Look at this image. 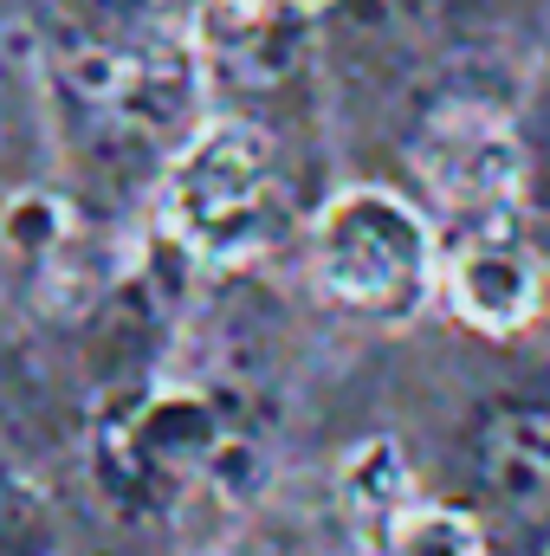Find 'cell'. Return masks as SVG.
<instances>
[{"mask_svg": "<svg viewBox=\"0 0 550 556\" xmlns=\"http://www.w3.org/2000/svg\"><path fill=\"white\" fill-rule=\"evenodd\" d=\"M337 492H343V511H350V525L383 551V538L402 525V511L421 505L414 498V472H409V453L389 440V433H376V440H363L350 459H343V472H337Z\"/></svg>", "mask_w": 550, "mask_h": 556, "instance_id": "52a82bcc", "label": "cell"}, {"mask_svg": "<svg viewBox=\"0 0 550 556\" xmlns=\"http://www.w3.org/2000/svg\"><path fill=\"white\" fill-rule=\"evenodd\" d=\"M221 20H240V26H253V20H266L273 7H285V0H208Z\"/></svg>", "mask_w": 550, "mask_h": 556, "instance_id": "8fae6325", "label": "cell"}, {"mask_svg": "<svg viewBox=\"0 0 550 556\" xmlns=\"http://www.w3.org/2000/svg\"><path fill=\"white\" fill-rule=\"evenodd\" d=\"M518 220L538 247H550V85L518 124Z\"/></svg>", "mask_w": 550, "mask_h": 556, "instance_id": "9c48e42d", "label": "cell"}, {"mask_svg": "<svg viewBox=\"0 0 550 556\" xmlns=\"http://www.w3.org/2000/svg\"><path fill=\"white\" fill-rule=\"evenodd\" d=\"M479 479L486 492L518 511V518H550V408H499L479 433Z\"/></svg>", "mask_w": 550, "mask_h": 556, "instance_id": "8992f818", "label": "cell"}, {"mask_svg": "<svg viewBox=\"0 0 550 556\" xmlns=\"http://www.w3.org/2000/svg\"><path fill=\"white\" fill-rule=\"evenodd\" d=\"M311 278L330 304L402 324L434 298L440 278L434 227L396 188H343L311 220Z\"/></svg>", "mask_w": 550, "mask_h": 556, "instance_id": "6da1fadb", "label": "cell"}, {"mask_svg": "<svg viewBox=\"0 0 550 556\" xmlns=\"http://www.w3.org/2000/svg\"><path fill=\"white\" fill-rule=\"evenodd\" d=\"M278 162L266 130L214 117L175 149L162 175V220L195 266H247L273 240Z\"/></svg>", "mask_w": 550, "mask_h": 556, "instance_id": "7a4b0ae2", "label": "cell"}, {"mask_svg": "<svg viewBox=\"0 0 550 556\" xmlns=\"http://www.w3.org/2000/svg\"><path fill=\"white\" fill-rule=\"evenodd\" d=\"M291 13H317V7H330V0H285Z\"/></svg>", "mask_w": 550, "mask_h": 556, "instance_id": "7c38bea8", "label": "cell"}, {"mask_svg": "<svg viewBox=\"0 0 550 556\" xmlns=\"http://www.w3.org/2000/svg\"><path fill=\"white\" fill-rule=\"evenodd\" d=\"M227 453V427L208 395L195 389H155L104 433V466L137 498H175L182 485L208 479Z\"/></svg>", "mask_w": 550, "mask_h": 556, "instance_id": "3957f363", "label": "cell"}, {"mask_svg": "<svg viewBox=\"0 0 550 556\" xmlns=\"http://www.w3.org/2000/svg\"><path fill=\"white\" fill-rule=\"evenodd\" d=\"M0 240H7L20 260H52V253L72 240V214H65V201H52V194H13L7 214H0Z\"/></svg>", "mask_w": 550, "mask_h": 556, "instance_id": "30bf717a", "label": "cell"}, {"mask_svg": "<svg viewBox=\"0 0 550 556\" xmlns=\"http://www.w3.org/2000/svg\"><path fill=\"white\" fill-rule=\"evenodd\" d=\"M383 556H486V538L453 505H409L402 525L383 538Z\"/></svg>", "mask_w": 550, "mask_h": 556, "instance_id": "ba28073f", "label": "cell"}, {"mask_svg": "<svg viewBox=\"0 0 550 556\" xmlns=\"http://www.w3.org/2000/svg\"><path fill=\"white\" fill-rule=\"evenodd\" d=\"M414 175L453 214H518V124H505L486 104H447L414 142Z\"/></svg>", "mask_w": 550, "mask_h": 556, "instance_id": "277c9868", "label": "cell"}, {"mask_svg": "<svg viewBox=\"0 0 550 556\" xmlns=\"http://www.w3.org/2000/svg\"><path fill=\"white\" fill-rule=\"evenodd\" d=\"M440 285H447V304L466 330L518 337L545 304V266H538L532 227L518 214L473 220V233L440 260Z\"/></svg>", "mask_w": 550, "mask_h": 556, "instance_id": "5b68a950", "label": "cell"}]
</instances>
